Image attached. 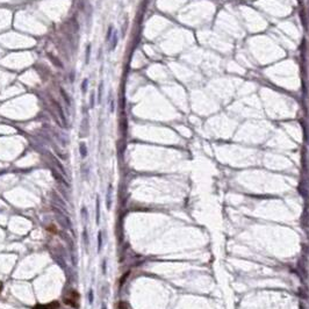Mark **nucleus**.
<instances>
[{
  "instance_id": "1",
  "label": "nucleus",
  "mask_w": 309,
  "mask_h": 309,
  "mask_svg": "<svg viewBox=\"0 0 309 309\" xmlns=\"http://www.w3.org/2000/svg\"><path fill=\"white\" fill-rule=\"evenodd\" d=\"M79 300H80L79 294H78V292L74 291V289H71V291L65 295V298H64V302H65L68 306L72 307V308H78V307H79Z\"/></svg>"
},
{
  "instance_id": "2",
  "label": "nucleus",
  "mask_w": 309,
  "mask_h": 309,
  "mask_svg": "<svg viewBox=\"0 0 309 309\" xmlns=\"http://www.w3.org/2000/svg\"><path fill=\"white\" fill-rule=\"evenodd\" d=\"M58 307H59V303L57 301H53L48 304H36L34 309H58Z\"/></svg>"
},
{
  "instance_id": "3",
  "label": "nucleus",
  "mask_w": 309,
  "mask_h": 309,
  "mask_svg": "<svg viewBox=\"0 0 309 309\" xmlns=\"http://www.w3.org/2000/svg\"><path fill=\"white\" fill-rule=\"evenodd\" d=\"M117 41H119V35H117V32L114 30V33H113V36H112V38H111V50H115V48H116V45H117Z\"/></svg>"
},
{
  "instance_id": "4",
  "label": "nucleus",
  "mask_w": 309,
  "mask_h": 309,
  "mask_svg": "<svg viewBox=\"0 0 309 309\" xmlns=\"http://www.w3.org/2000/svg\"><path fill=\"white\" fill-rule=\"evenodd\" d=\"M55 105H56V107L58 108V113H59V115H61V117H62V120H63V122H64V124L66 126V117H65V115H64V113H63L62 107H61V105H59L58 102H55Z\"/></svg>"
},
{
  "instance_id": "5",
  "label": "nucleus",
  "mask_w": 309,
  "mask_h": 309,
  "mask_svg": "<svg viewBox=\"0 0 309 309\" xmlns=\"http://www.w3.org/2000/svg\"><path fill=\"white\" fill-rule=\"evenodd\" d=\"M61 94H62V97L65 99V102H66V104L70 106V105H71V99H70V97L68 95V93H66V92H65L63 88H61Z\"/></svg>"
},
{
  "instance_id": "6",
  "label": "nucleus",
  "mask_w": 309,
  "mask_h": 309,
  "mask_svg": "<svg viewBox=\"0 0 309 309\" xmlns=\"http://www.w3.org/2000/svg\"><path fill=\"white\" fill-rule=\"evenodd\" d=\"M113 33H114V28H113L112 26H109L108 32H107V36H106L107 42H109V41H111V38H112V36H113Z\"/></svg>"
},
{
  "instance_id": "7",
  "label": "nucleus",
  "mask_w": 309,
  "mask_h": 309,
  "mask_svg": "<svg viewBox=\"0 0 309 309\" xmlns=\"http://www.w3.org/2000/svg\"><path fill=\"white\" fill-rule=\"evenodd\" d=\"M87 86H88V79L85 78L84 81H83V84H81V91H83V93H86V92H87Z\"/></svg>"
},
{
  "instance_id": "8",
  "label": "nucleus",
  "mask_w": 309,
  "mask_h": 309,
  "mask_svg": "<svg viewBox=\"0 0 309 309\" xmlns=\"http://www.w3.org/2000/svg\"><path fill=\"white\" fill-rule=\"evenodd\" d=\"M94 105H95V93H92L89 97V107L93 108Z\"/></svg>"
},
{
  "instance_id": "9",
  "label": "nucleus",
  "mask_w": 309,
  "mask_h": 309,
  "mask_svg": "<svg viewBox=\"0 0 309 309\" xmlns=\"http://www.w3.org/2000/svg\"><path fill=\"white\" fill-rule=\"evenodd\" d=\"M89 55H91V47L87 45V48H86V59H85L86 64H88V62H89Z\"/></svg>"
},
{
  "instance_id": "10",
  "label": "nucleus",
  "mask_w": 309,
  "mask_h": 309,
  "mask_svg": "<svg viewBox=\"0 0 309 309\" xmlns=\"http://www.w3.org/2000/svg\"><path fill=\"white\" fill-rule=\"evenodd\" d=\"M102 87H104V84L101 83V85L99 86V94H98V101H101V97H102Z\"/></svg>"
},
{
  "instance_id": "11",
  "label": "nucleus",
  "mask_w": 309,
  "mask_h": 309,
  "mask_svg": "<svg viewBox=\"0 0 309 309\" xmlns=\"http://www.w3.org/2000/svg\"><path fill=\"white\" fill-rule=\"evenodd\" d=\"M80 148H81V149H80V150H81V155H83V156H85V155H86V149H85V145H84V144H81V147H80Z\"/></svg>"
}]
</instances>
